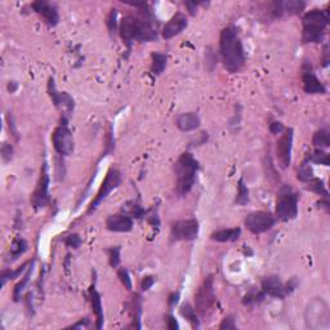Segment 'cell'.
<instances>
[{
  "label": "cell",
  "instance_id": "52a82bcc",
  "mask_svg": "<svg viewBox=\"0 0 330 330\" xmlns=\"http://www.w3.org/2000/svg\"><path fill=\"white\" fill-rule=\"evenodd\" d=\"M52 142L55 150L59 155L69 156L74 153V137L73 133L69 131L66 120L63 119V124L56 128L52 135Z\"/></svg>",
  "mask_w": 330,
  "mask_h": 330
},
{
  "label": "cell",
  "instance_id": "60d3db41",
  "mask_svg": "<svg viewBox=\"0 0 330 330\" xmlns=\"http://www.w3.org/2000/svg\"><path fill=\"white\" fill-rule=\"evenodd\" d=\"M154 284H155V277H154V276H146V277L142 279V283H141L142 291H150Z\"/></svg>",
  "mask_w": 330,
  "mask_h": 330
},
{
  "label": "cell",
  "instance_id": "4dcf8cb0",
  "mask_svg": "<svg viewBox=\"0 0 330 330\" xmlns=\"http://www.w3.org/2000/svg\"><path fill=\"white\" fill-rule=\"evenodd\" d=\"M307 183H309L307 189L311 190V191H313V193L319 194V195H323L324 197H328V196H329L327 189H325V185H324V182L321 181V179H319V178L312 177L311 179L307 182Z\"/></svg>",
  "mask_w": 330,
  "mask_h": 330
},
{
  "label": "cell",
  "instance_id": "ba28073f",
  "mask_svg": "<svg viewBox=\"0 0 330 330\" xmlns=\"http://www.w3.org/2000/svg\"><path fill=\"white\" fill-rule=\"evenodd\" d=\"M197 235H199V222L196 219L178 221L172 225V241H191L195 240Z\"/></svg>",
  "mask_w": 330,
  "mask_h": 330
},
{
  "label": "cell",
  "instance_id": "ac0fdd59",
  "mask_svg": "<svg viewBox=\"0 0 330 330\" xmlns=\"http://www.w3.org/2000/svg\"><path fill=\"white\" fill-rule=\"evenodd\" d=\"M34 11L37 12L38 15H40L45 19L49 26H56L59 21V15L57 8L55 5H52L51 3L48 1H44V0H40V1H35L33 3Z\"/></svg>",
  "mask_w": 330,
  "mask_h": 330
},
{
  "label": "cell",
  "instance_id": "603a6c76",
  "mask_svg": "<svg viewBox=\"0 0 330 330\" xmlns=\"http://www.w3.org/2000/svg\"><path fill=\"white\" fill-rule=\"evenodd\" d=\"M303 23H310V25H316L327 29L329 23V16L327 11H320V9H313V11L306 13L303 17Z\"/></svg>",
  "mask_w": 330,
  "mask_h": 330
},
{
  "label": "cell",
  "instance_id": "1f68e13d",
  "mask_svg": "<svg viewBox=\"0 0 330 330\" xmlns=\"http://www.w3.org/2000/svg\"><path fill=\"white\" fill-rule=\"evenodd\" d=\"M249 201V190H248L243 178H240L239 186H237V195H236V203L240 205H245Z\"/></svg>",
  "mask_w": 330,
  "mask_h": 330
},
{
  "label": "cell",
  "instance_id": "bcb514c9",
  "mask_svg": "<svg viewBox=\"0 0 330 330\" xmlns=\"http://www.w3.org/2000/svg\"><path fill=\"white\" fill-rule=\"evenodd\" d=\"M167 325L171 330H177L178 329V323L175 321V316H172V315L168 316V317H167Z\"/></svg>",
  "mask_w": 330,
  "mask_h": 330
},
{
  "label": "cell",
  "instance_id": "4fadbf2b",
  "mask_svg": "<svg viewBox=\"0 0 330 330\" xmlns=\"http://www.w3.org/2000/svg\"><path fill=\"white\" fill-rule=\"evenodd\" d=\"M48 91H49V96H51L52 101L56 105V107L58 109L66 110L67 114H71L74 110V99L71 96L67 95L66 92H57L53 79H49L48 83Z\"/></svg>",
  "mask_w": 330,
  "mask_h": 330
},
{
  "label": "cell",
  "instance_id": "c3c4849f",
  "mask_svg": "<svg viewBox=\"0 0 330 330\" xmlns=\"http://www.w3.org/2000/svg\"><path fill=\"white\" fill-rule=\"evenodd\" d=\"M319 205L324 209H327V212H329V201H328V197H324V200H320Z\"/></svg>",
  "mask_w": 330,
  "mask_h": 330
},
{
  "label": "cell",
  "instance_id": "2e32d148",
  "mask_svg": "<svg viewBox=\"0 0 330 330\" xmlns=\"http://www.w3.org/2000/svg\"><path fill=\"white\" fill-rule=\"evenodd\" d=\"M106 229L111 233H129L133 229V221L128 214H114L107 218Z\"/></svg>",
  "mask_w": 330,
  "mask_h": 330
},
{
  "label": "cell",
  "instance_id": "8fae6325",
  "mask_svg": "<svg viewBox=\"0 0 330 330\" xmlns=\"http://www.w3.org/2000/svg\"><path fill=\"white\" fill-rule=\"evenodd\" d=\"M291 147H293V129H288L284 132V135L276 143V156L284 169L291 165Z\"/></svg>",
  "mask_w": 330,
  "mask_h": 330
},
{
  "label": "cell",
  "instance_id": "ab89813d",
  "mask_svg": "<svg viewBox=\"0 0 330 330\" xmlns=\"http://www.w3.org/2000/svg\"><path fill=\"white\" fill-rule=\"evenodd\" d=\"M143 215H145V211H143V209H142V208L139 207L138 204L132 203L131 215H129V217H131V218L135 217V218H137V219H139V218H142Z\"/></svg>",
  "mask_w": 330,
  "mask_h": 330
},
{
  "label": "cell",
  "instance_id": "f35d334b",
  "mask_svg": "<svg viewBox=\"0 0 330 330\" xmlns=\"http://www.w3.org/2000/svg\"><path fill=\"white\" fill-rule=\"evenodd\" d=\"M1 156H3L4 161H11L13 157V147L7 142H4L1 146Z\"/></svg>",
  "mask_w": 330,
  "mask_h": 330
},
{
  "label": "cell",
  "instance_id": "d6986e66",
  "mask_svg": "<svg viewBox=\"0 0 330 330\" xmlns=\"http://www.w3.org/2000/svg\"><path fill=\"white\" fill-rule=\"evenodd\" d=\"M306 321H307V325L312 328V324L317 321L319 323L320 320H324L325 323H328L329 320V312H328L327 305L324 303L321 299H317V301H313L311 305L309 306L307 309V315H306Z\"/></svg>",
  "mask_w": 330,
  "mask_h": 330
},
{
  "label": "cell",
  "instance_id": "30bf717a",
  "mask_svg": "<svg viewBox=\"0 0 330 330\" xmlns=\"http://www.w3.org/2000/svg\"><path fill=\"white\" fill-rule=\"evenodd\" d=\"M49 175H48L47 163L43 164V167L40 169V177L38 181L37 189L34 191L33 197H31V203L35 209H41L47 205L48 200H49Z\"/></svg>",
  "mask_w": 330,
  "mask_h": 330
},
{
  "label": "cell",
  "instance_id": "5b68a950",
  "mask_svg": "<svg viewBox=\"0 0 330 330\" xmlns=\"http://www.w3.org/2000/svg\"><path fill=\"white\" fill-rule=\"evenodd\" d=\"M213 284V276H208L195 294V310L200 317H207L213 309L215 302Z\"/></svg>",
  "mask_w": 330,
  "mask_h": 330
},
{
  "label": "cell",
  "instance_id": "7a4b0ae2",
  "mask_svg": "<svg viewBox=\"0 0 330 330\" xmlns=\"http://www.w3.org/2000/svg\"><path fill=\"white\" fill-rule=\"evenodd\" d=\"M120 37L124 43L131 48V44L137 41H153L157 38L156 27L147 19H139L135 16H127L120 23Z\"/></svg>",
  "mask_w": 330,
  "mask_h": 330
},
{
  "label": "cell",
  "instance_id": "3957f363",
  "mask_svg": "<svg viewBox=\"0 0 330 330\" xmlns=\"http://www.w3.org/2000/svg\"><path fill=\"white\" fill-rule=\"evenodd\" d=\"M199 169V163L190 153L182 154L175 164V173L177 177V194L186 196L195 185L196 173Z\"/></svg>",
  "mask_w": 330,
  "mask_h": 330
},
{
  "label": "cell",
  "instance_id": "5bb4252c",
  "mask_svg": "<svg viewBox=\"0 0 330 330\" xmlns=\"http://www.w3.org/2000/svg\"><path fill=\"white\" fill-rule=\"evenodd\" d=\"M306 4L301 0H288V1H275L272 4L273 17H281L283 15H298L305 9Z\"/></svg>",
  "mask_w": 330,
  "mask_h": 330
},
{
  "label": "cell",
  "instance_id": "7bdbcfd3",
  "mask_svg": "<svg viewBox=\"0 0 330 330\" xmlns=\"http://www.w3.org/2000/svg\"><path fill=\"white\" fill-rule=\"evenodd\" d=\"M219 329H221V330H223V329H236L235 320H233V316H229V317H226V319L222 321L221 325H219Z\"/></svg>",
  "mask_w": 330,
  "mask_h": 330
},
{
  "label": "cell",
  "instance_id": "e0dca14e",
  "mask_svg": "<svg viewBox=\"0 0 330 330\" xmlns=\"http://www.w3.org/2000/svg\"><path fill=\"white\" fill-rule=\"evenodd\" d=\"M187 27V19H186L185 15L182 13H177L172 17L168 23L163 27V31H161V35L165 40H169L172 38H175V35L181 34L183 30Z\"/></svg>",
  "mask_w": 330,
  "mask_h": 330
},
{
  "label": "cell",
  "instance_id": "6da1fadb",
  "mask_svg": "<svg viewBox=\"0 0 330 330\" xmlns=\"http://www.w3.org/2000/svg\"><path fill=\"white\" fill-rule=\"evenodd\" d=\"M219 48H221L223 65L229 73L235 74L243 69L245 63V53H244V47L239 33L235 27L229 26L222 30Z\"/></svg>",
  "mask_w": 330,
  "mask_h": 330
},
{
  "label": "cell",
  "instance_id": "d590c367",
  "mask_svg": "<svg viewBox=\"0 0 330 330\" xmlns=\"http://www.w3.org/2000/svg\"><path fill=\"white\" fill-rule=\"evenodd\" d=\"M120 251L121 248L120 247H113L111 249H109V259H110V266L113 269H116L120 263Z\"/></svg>",
  "mask_w": 330,
  "mask_h": 330
},
{
  "label": "cell",
  "instance_id": "7c38bea8",
  "mask_svg": "<svg viewBox=\"0 0 330 330\" xmlns=\"http://www.w3.org/2000/svg\"><path fill=\"white\" fill-rule=\"evenodd\" d=\"M302 79H303V89H305L306 93H309V95H324L327 92L324 84L317 79L315 74L312 73L311 65H309V63H305V66H303Z\"/></svg>",
  "mask_w": 330,
  "mask_h": 330
},
{
  "label": "cell",
  "instance_id": "7402d4cb",
  "mask_svg": "<svg viewBox=\"0 0 330 330\" xmlns=\"http://www.w3.org/2000/svg\"><path fill=\"white\" fill-rule=\"evenodd\" d=\"M89 298H91L92 309H93V312L97 317L96 327H97V329H101L103 327V309H102L101 295L96 291L95 287H91V289H89Z\"/></svg>",
  "mask_w": 330,
  "mask_h": 330
},
{
  "label": "cell",
  "instance_id": "f1b7e54d",
  "mask_svg": "<svg viewBox=\"0 0 330 330\" xmlns=\"http://www.w3.org/2000/svg\"><path fill=\"white\" fill-rule=\"evenodd\" d=\"M33 271H34V265H31V267L26 271L25 276L22 277L21 281H19V283L15 287V291H13V298H15L16 302L19 301V298H21V293L25 291V287L27 285V283H29L30 277H31V275H33Z\"/></svg>",
  "mask_w": 330,
  "mask_h": 330
},
{
  "label": "cell",
  "instance_id": "ffe728a7",
  "mask_svg": "<svg viewBox=\"0 0 330 330\" xmlns=\"http://www.w3.org/2000/svg\"><path fill=\"white\" fill-rule=\"evenodd\" d=\"M325 37V29L316 25L303 23L302 40L303 43H321Z\"/></svg>",
  "mask_w": 330,
  "mask_h": 330
},
{
  "label": "cell",
  "instance_id": "836d02e7",
  "mask_svg": "<svg viewBox=\"0 0 330 330\" xmlns=\"http://www.w3.org/2000/svg\"><path fill=\"white\" fill-rule=\"evenodd\" d=\"M26 266H27V263H23V265L21 266V267H19V269L16 270V271H8V270H5V271L1 272V285H5V283H7V280H13V279H17L19 275H21L22 272L25 271Z\"/></svg>",
  "mask_w": 330,
  "mask_h": 330
},
{
  "label": "cell",
  "instance_id": "8d00e7d4",
  "mask_svg": "<svg viewBox=\"0 0 330 330\" xmlns=\"http://www.w3.org/2000/svg\"><path fill=\"white\" fill-rule=\"evenodd\" d=\"M117 276H119L121 284H123L124 287L127 288V291H132V280H131V276H129V272H128L125 269H119V271H117Z\"/></svg>",
  "mask_w": 330,
  "mask_h": 330
},
{
  "label": "cell",
  "instance_id": "f6af8a7d",
  "mask_svg": "<svg viewBox=\"0 0 330 330\" xmlns=\"http://www.w3.org/2000/svg\"><path fill=\"white\" fill-rule=\"evenodd\" d=\"M178 299H179V293H172L169 297H168V306H169V309H173L175 307V305L178 303Z\"/></svg>",
  "mask_w": 330,
  "mask_h": 330
},
{
  "label": "cell",
  "instance_id": "4316f807",
  "mask_svg": "<svg viewBox=\"0 0 330 330\" xmlns=\"http://www.w3.org/2000/svg\"><path fill=\"white\" fill-rule=\"evenodd\" d=\"M181 315L185 317L186 320H189L190 323L193 324L194 328H199V315L196 310L190 303H185L181 307Z\"/></svg>",
  "mask_w": 330,
  "mask_h": 330
},
{
  "label": "cell",
  "instance_id": "277c9868",
  "mask_svg": "<svg viewBox=\"0 0 330 330\" xmlns=\"http://www.w3.org/2000/svg\"><path fill=\"white\" fill-rule=\"evenodd\" d=\"M298 214V195L289 186L281 187L276 200V215L281 221H291Z\"/></svg>",
  "mask_w": 330,
  "mask_h": 330
},
{
  "label": "cell",
  "instance_id": "8992f818",
  "mask_svg": "<svg viewBox=\"0 0 330 330\" xmlns=\"http://www.w3.org/2000/svg\"><path fill=\"white\" fill-rule=\"evenodd\" d=\"M121 182V175L120 172L115 168H110V171L107 172V175L105 177V181L102 182L101 187L98 190L97 195L93 199V201L91 203L89 208H88V214L92 213L93 211H96V208L99 205V204L103 201V200L109 196V194L113 191V190L117 189Z\"/></svg>",
  "mask_w": 330,
  "mask_h": 330
},
{
  "label": "cell",
  "instance_id": "7dc6e473",
  "mask_svg": "<svg viewBox=\"0 0 330 330\" xmlns=\"http://www.w3.org/2000/svg\"><path fill=\"white\" fill-rule=\"evenodd\" d=\"M7 120H8V123H9V131L12 132V135L15 136L16 139H19V136H17V131H16L15 123H13V120H12V116L9 115V114L7 115Z\"/></svg>",
  "mask_w": 330,
  "mask_h": 330
},
{
  "label": "cell",
  "instance_id": "cb8c5ba5",
  "mask_svg": "<svg viewBox=\"0 0 330 330\" xmlns=\"http://www.w3.org/2000/svg\"><path fill=\"white\" fill-rule=\"evenodd\" d=\"M241 230L239 227L229 230H219L212 233V240L218 243H227V241H236L240 237Z\"/></svg>",
  "mask_w": 330,
  "mask_h": 330
},
{
  "label": "cell",
  "instance_id": "f546056e",
  "mask_svg": "<svg viewBox=\"0 0 330 330\" xmlns=\"http://www.w3.org/2000/svg\"><path fill=\"white\" fill-rule=\"evenodd\" d=\"M307 160L315 164H320V165H325V167H329V164H330L329 155H328L327 153H324L321 149L315 150L311 155H309Z\"/></svg>",
  "mask_w": 330,
  "mask_h": 330
},
{
  "label": "cell",
  "instance_id": "74e56055",
  "mask_svg": "<svg viewBox=\"0 0 330 330\" xmlns=\"http://www.w3.org/2000/svg\"><path fill=\"white\" fill-rule=\"evenodd\" d=\"M65 244L69 248H73V249H78V248L81 245V239L80 236L77 233H73V235H69L65 239Z\"/></svg>",
  "mask_w": 330,
  "mask_h": 330
},
{
  "label": "cell",
  "instance_id": "484cf974",
  "mask_svg": "<svg viewBox=\"0 0 330 330\" xmlns=\"http://www.w3.org/2000/svg\"><path fill=\"white\" fill-rule=\"evenodd\" d=\"M153 65H151V73L154 75H160L163 74V71L167 67V56L163 55V53H159V52H155L153 53Z\"/></svg>",
  "mask_w": 330,
  "mask_h": 330
},
{
  "label": "cell",
  "instance_id": "d6a6232c",
  "mask_svg": "<svg viewBox=\"0 0 330 330\" xmlns=\"http://www.w3.org/2000/svg\"><path fill=\"white\" fill-rule=\"evenodd\" d=\"M312 177H313V172L310 168L309 160L306 159L298 169V179H301L302 182H309Z\"/></svg>",
  "mask_w": 330,
  "mask_h": 330
},
{
  "label": "cell",
  "instance_id": "44dd1931",
  "mask_svg": "<svg viewBox=\"0 0 330 330\" xmlns=\"http://www.w3.org/2000/svg\"><path fill=\"white\" fill-rule=\"evenodd\" d=\"M175 124L182 132H193L200 127V116L196 113L182 114L177 117Z\"/></svg>",
  "mask_w": 330,
  "mask_h": 330
},
{
  "label": "cell",
  "instance_id": "d4e9b609",
  "mask_svg": "<svg viewBox=\"0 0 330 330\" xmlns=\"http://www.w3.org/2000/svg\"><path fill=\"white\" fill-rule=\"evenodd\" d=\"M27 251V243H26L23 239H16L11 245V251H9V258H8V261H16V259H19L21 257L22 254L25 253Z\"/></svg>",
  "mask_w": 330,
  "mask_h": 330
},
{
  "label": "cell",
  "instance_id": "83f0119b",
  "mask_svg": "<svg viewBox=\"0 0 330 330\" xmlns=\"http://www.w3.org/2000/svg\"><path fill=\"white\" fill-rule=\"evenodd\" d=\"M312 143L316 146V147H320V149H325V147H329L330 146V137L329 133H328L325 129H320L313 135L312 137Z\"/></svg>",
  "mask_w": 330,
  "mask_h": 330
},
{
  "label": "cell",
  "instance_id": "f907efd6",
  "mask_svg": "<svg viewBox=\"0 0 330 330\" xmlns=\"http://www.w3.org/2000/svg\"><path fill=\"white\" fill-rule=\"evenodd\" d=\"M88 323H89V321H88V319H84V321L83 320H81V321H80L79 324H77V325H74V327H71V328H79V327H87L88 325Z\"/></svg>",
  "mask_w": 330,
  "mask_h": 330
},
{
  "label": "cell",
  "instance_id": "b9f144b4",
  "mask_svg": "<svg viewBox=\"0 0 330 330\" xmlns=\"http://www.w3.org/2000/svg\"><path fill=\"white\" fill-rule=\"evenodd\" d=\"M116 16H117L116 9H113L109 16V21H107V25H109V29L111 33L115 31V29H116Z\"/></svg>",
  "mask_w": 330,
  "mask_h": 330
},
{
  "label": "cell",
  "instance_id": "e575fe53",
  "mask_svg": "<svg viewBox=\"0 0 330 330\" xmlns=\"http://www.w3.org/2000/svg\"><path fill=\"white\" fill-rule=\"evenodd\" d=\"M266 294L263 291H251L248 293L243 299L244 305H254V303H259L265 299Z\"/></svg>",
  "mask_w": 330,
  "mask_h": 330
},
{
  "label": "cell",
  "instance_id": "681fc988",
  "mask_svg": "<svg viewBox=\"0 0 330 330\" xmlns=\"http://www.w3.org/2000/svg\"><path fill=\"white\" fill-rule=\"evenodd\" d=\"M17 89V84L15 83V81H12V83H9V85H8V91L11 92V93H13V92Z\"/></svg>",
  "mask_w": 330,
  "mask_h": 330
},
{
  "label": "cell",
  "instance_id": "9a60e30c",
  "mask_svg": "<svg viewBox=\"0 0 330 330\" xmlns=\"http://www.w3.org/2000/svg\"><path fill=\"white\" fill-rule=\"evenodd\" d=\"M262 291H263L266 295L280 298V299H283V298H285L288 295L285 284L281 283L277 276H269V277H265L263 281H262Z\"/></svg>",
  "mask_w": 330,
  "mask_h": 330
},
{
  "label": "cell",
  "instance_id": "ee69618b",
  "mask_svg": "<svg viewBox=\"0 0 330 330\" xmlns=\"http://www.w3.org/2000/svg\"><path fill=\"white\" fill-rule=\"evenodd\" d=\"M270 131L273 135H279V133H283L284 132V125L279 121H273V123L270 124Z\"/></svg>",
  "mask_w": 330,
  "mask_h": 330
},
{
  "label": "cell",
  "instance_id": "9c48e42d",
  "mask_svg": "<svg viewBox=\"0 0 330 330\" xmlns=\"http://www.w3.org/2000/svg\"><path fill=\"white\" fill-rule=\"evenodd\" d=\"M275 217L267 212H253L245 218V226L252 233H263L269 231L275 225Z\"/></svg>",
  "mask_w": 330,
  "mask_h": 330
}]
</instances>
